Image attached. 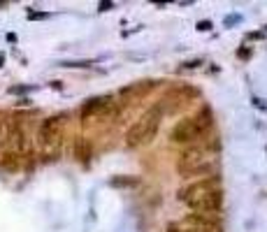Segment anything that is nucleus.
<instances>
[{"label":"nucleus","mask_w":267,"mask_h":232,"mask_svg":"<svg viewBox=\"0 0 267 232\" xmlns=\"http://www.w3.org/2000/svg\"><path fill=\"white\" fill-rule=\"evenodd\" d=\"M3 61H5V54H0V63H3Z\"/></svg>","instance_id":"22"},{"label":"nucleus","mask_w":267,"mask_h":232,"mask_svg":"<svg viewBox=\"0 0 267 232\" xmlns=\"http://www.w3.org/2000/svg\"><path fill=\"white\" fill-rule=\"evenodd\" d=\"M112 7H114V3H112V0H107V3H100V5H98V10H100V12H107V10H112Z\"/></svg>","instance_id":"19"},{"label":"nucleus","mask_w":267,"mask_h":232,"mask_svg":"<svg viewBox=\"0 0 267 232\" xmlns=\"http://www.w3.org/2000/svg\"><path fill=\"white\" fill-rule=\"evenodd\" d=\"M251 102H253V107H258V109H260V111H267V104H265V100H260V98H253V100H251Z\"/></svg>","instance_id":"18"},{"label":"nucleus","mask_w":267,"mask_h":232,"mask_svg":"<svg viewBox=\"0 0 267 232\" xmlns=\"http://www.w3.org/2000/svg\"><path fill=\"white\" fill-rule=\"evenodd\" d=\"M237 56H239V58H242V61H246V58H249V56H251V47H246V44H244L242 49L237 51Z\"/></svg>","instance_id":"17"},{"label":"nucleus","mask_w":267,"mask_h":232,"mask_svg":"<svg viewBox=\"0 0 267 232\" xmlns=\"http://www.w3.org/2000/svg\"><path fill=\"white\" fill-rule=\"evenodd\" d=\"M191 123L195 126V130H198V135H207L209 130H212V126H214V121H212V111L209 109H202V111H198L195 116H191Z\"/></svg>","instance_id":"9"},{"label":"nucleus","mask_w":267,"mask_h":232,"mask_svg":"<svg viewBox=\"0 0 267 232\" xmlns=\"http://www.w3.org/2000/svg\"><path fill=\"white\" fill-rule=\"evenodd\" d=\"M65 119L67 114H54L44 119L37 128V144L40 149L54 156L61 149V140H63V128H65Z\"/></svg>","instance_id":"2"},{"label":"nucleus","mask_w":267,"mask_h":232,"mask_svg":"<svg viewBox=\"0 0 267 232\" xmlns=\"http://www.w3.org/2000/svg\"><path fill=\"white\" fill-rule=\"evenodd\" d=\"M186 207L193 211V214H212V211H219L223 207V190H212V193H205V195L195 197V200L186 202Z\"/></svg>","instance_id":"5"},{"label":"nucleus","mask_w":267,"mask_h":232,"mask_svg":"<svg viewBox=\"0 0 267 232\" xmlns=\"http://www.w3.org/2000/svg\"><path fill=\"white\" fill-rule=\"evenodd\" d=\"M137 183H140L137 179H121V177L112 179V186H116V188H135Z\"/></svg>","instance_id":"11"},{"label":"nucleus","mask_w":267,"mask_h":232,"mask_svg":"<svg viewBox=\"0 0 267 232\" xmlns=\"http://www.w3.org/2000/svg\"><path fill=\"white\" fill-rule=\"evenodd\" d=\"M200 65H202V58H193V61L184 63V67H186V70H195V67H200Z\"/></svg>","instance_id":"16"},{"label":"nucleus","mask_w":267,"mask_h":232,"mask_svg":"<svg viewBox=\"0 0 267 232\" xmlns=\"http://www.w3.org/2000/svg\"><path fill=\"white\" fill-rule=\"evenodd\" d=\"M262 31H258V33H249V35H246V40H262Z\"/></svg>","instance_id":"20"},{"label":"nucleus","mask_w":267,"mask_h":232,"mask_svg":"<svg viewBox=\"0 0 267 232\" xmlns=\"http://www.w3.org/2000/svg\"><path fill=\"white\" fill-rule=\"evenodd\" d=\"M195 28H198L200 33L212 31V21H209V19H205V21H198V24H195Z\"/></svg>","instance_id":"15"},{"label":"nucleus","mask_w":267,"mask_h":232,"mask_svg":"<svg viewBox=\"0 0 267 232\" xmlns=\"http://www.w3.org/2000/svg\"><path fill=\"white\" fill-rule=\"evenodd\" d=\"M221 188V179L219 177H202L198 181L184 186L179 193H176V200L179 202H191L195 197L205 195V193H212V190H219Z\"/></svg>","instance_id":"4"},{"label":"nucleus","mask_w":267,"mask_h":232,"mask_svg":"<svg viewBox=\"0 0 267 232\" xmlns=\"http://www.w3.org/2000/svg\"><path fill=\"white\" fill-rule=\"evenodd\" d=\"M239 21H242V14H228V17L223 19V26L225 28H230L232 24H239Z\"/></svg>","instance_id":"14"},{"label":"nucleus","mask_w":267,"mask_h":232,"mask_svg":"<svg viewBox=\"0 0 267 232\" xmlns=\"http://www.w3.org/2000/svg\"><path fill=\"white\" fill-rule=\"evenodd\" d=\"M165 109L163 102L151 104L144 114L137 119V121L126 130V147L128 149H137V147H146L151 144L153 137H156L158 128H160V119H163Z\"/></svg>","instance_id":"1"},{"label":"nucleus","mask_w":267,"mask_h":232,"mask_svg":"<svg viewBox=\"0 0 267 232\" xmlns=\"http://www.w3.org/2000/svg\"><path fill=\"white\" fill-rule=\"evenodd\" d=\"M44 17H47L44 12H33V14H28V19H44Z\"/></svg>","instance_id":"21"},{"label":"nucleus","mask_w":267,"mask_h":232,"mask_svg":"<svg viewBox=\"0 0 267 232\" xmlns=\"http://www.w3.org/2000/svg\"><path fill=\"white\" fill-rule=\"evenodd\" d=\"M202 163H207L205 160V149L202 147H191L179 156V160H176V170L186 172V170H191V167H195V165H202Z\"/></svg>","instance_id":"8"},{"label":"nucleus","mask_w":267,"mask_h":232,"mask_svg":"<svg viewBox=\"0 0 267 232\" xmlns=\"http://www.w3.org/2000/svg\"><path fill=\"white\" fill-rule=\"evenodd\" d=\"M198 137H200V135H198L195 126L191 123V119L179 121L174 128L170 130V142H172V144H189V142L198 140Z\"/></svg>","instance_id":"7"},{"label":"nucleus","mask_w":267,"mask_h":232,"mask_svg":"<svg viewBox=\"0 0 267 232\" xmlns=\"http://www.w3.org/2000/svg\"><path fill=\"white\" fill-rule=\"evenodd\" d=\"M182 225L193 227L198 232H214L219 230V218L216 214H189L182 220Z\"/></svg>","instance_id":"6"},{"label":"nucleus","mask_w":267,"mask_h":232,"mask_svg":"<svg viewBox=\"0 0 267 232\" xmlns=\"http://www.w3.org/2000/svg\"><path fill=\"white\" fill-rule=\"evenodd\" d=\"M112 109H114V98H112V95H98V98H91L88 102L81 104L79 116H81L84 123L100 121V119H105V114Z\"/></svg>","instance_id":"3"},{"label":"nucleus","mask_w":267,"mask_h":232,"mask_svg":"<svg viewBox=\"0 0 267 232\" xmlns=\"http://www.w3.org/2000/svg\"><path fill=\"white\" fill-rule=\"evenodd\" d=\"M209 170H212V165H209V163H202V165H195V167H191V170L182 172V174H191V177H193V174H207Z\"/></svg>","instance_id":"12"},{"label":"nucleus","mask_w":267,"mask_h":232,"mask_svg":"<svg viewBox=\"0 0 267 232\" xmlns=\"http://www.w3.org/2000/svg\"><path fill=\"white\" fill-rule=\"evenodd\" d=\"M74 156H77V160H81V163H88V158H91V144H88L84 137H79L77 144H74Z\"/></svg>","instance_id":"10"},{"label":"nucleus","mask_w":267,"mask_h":232,"mask_svg":"<svg viewBox=\"0 0 267 232\" xmlns=\"http://www.w3.org/2000/svg\"><path fill=\"white\" fill-rule=\"evenodd\" d=\"M167 232H198V230L186 227V225H182V223H170V225H167Z\"/></svg>","instance_id":"13"},{"label":"nucleus","mask_w":267,"mask_h":232,"mask_svg":"<svg viewBox=\"0 0 267 232\" xmlns=\"http://www.w3.org/2000/svg\"><path fill=\"white\" fill-rule=\"evenodd\" d=\"M262 35H267V26H265V31H262Z\"/></svg>","instance_id":"23"}]
</instances>
